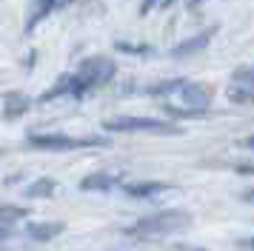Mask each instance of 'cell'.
Masks as SVG:
<instances>
[{
	"mask_svg": "<svg viewBox=\"0 0 254 251\" xmlns=\"http://www.w3.org/2000/svg\"><path fill=\"white\" fill-rule=\"evenodd\" d=\"M211 34H214V26L206 29V32L194 34V37H189V40H183V43H177L172 49V57H189V55H194V52H200V49H206L208 40H211Z\"/></svg>",
	"mask_w": 254,
	"mask_h": 251,
	"instance_id": "cell-8",
	"label": "cell"
},
{
	"mask_svg": "<svg viewBox=\"0 0 254 251\" xmlns=\"http://www.w3.org/2000/svg\"><path fill=\"white\" fill-rule=\"evenodd\" d=\"M63 223L58 220H49V223H29V237L37 240V243H46V240H55L58 234H63Z\"/></svg>",
	"mask_w": 254,
	"mask_h": 251,
	"instance_id": "cell-10",
	"label": "cell"
},
{
	"mask_svg": "<svg viewBox=\"0 0 254 251\" xmlns=\"http://www.w3.org/2000/svg\"><path fill=\"white\" fill-rule=\"evenodd\" d=\"M26 214H29V211H26V208H20V205H3V208H0V226H3V237H6V231H9V226H12V223L23 220Z\"/></svg>",
	"mask_w": 254,
	"mask_h": 251,
	"instance_id": "cell-13",
	"label": "cell"
},
{
	"mask_svg": "<svg viewBox=\"0 0 254 251\" xmlns=\"http://www.w3.org/2000/svg\"><path fill=\"white\" fill-rule=\"evenodd\" d=\"M243 200H246V203H254V188H252V191H246V194H243Z\"/></svg>",
	"mask_w": 254,
	"mask_h": 251,
	"instance_id": "cell-19",
	"label": "cell"
},
{
	"mask_svg": "<svg viewBox=\"0 0 254 251\" xmlns=\"http://www.w3.org/2000/svg\"><path fill=\"white\" fill-rule=\"evenodd\" d=\"M55 191V180H37V183H32L29 188H26V194L29 197H49V194Z\"/></svg>",
	"mask_w": 254,
	"mask_h": 251,
	"instance_id": "cell-14",
	"label": "cell"
},
{
	"mask_svg": "<svg viewBox=\"0 0 254 251\" xmlns=\"http://www.w3.org/2000/svg\"><path fill=\"white\" fill-rule=\"evenodd\" d=\"M177 97L183 103L186 117H197L208 109V100H211V91L200 83H183V89L177 91Z\"/></svg>",
	"mask_w": 254,
	"mask_h": 251,
	"instance_id": "cell-6",
	"label": "cell"
},
{
	"mask_svg": "<svg viewBox=\"0 0 254 251\" xmlns=\"http://www.w3.org/2000/svg\"><path fill=\"white\" fill-rule=\"evenodd\" d=\"M106 131H149V134H177L180 128L166 120H154V117H109L103 120Z\"/></svg>",
	"mask_w": 254,
	"mask_h": 251,
	"instance_id": "cell-3",
	"label": "cell"
},
{
	"mask_svg": "<svg viewBox=\"0 0 254 251\" xmlns=\"http://www.w3.org/2000/svg\"><path fill=\"white\" fill-rule=\"evenodd\" d=\"M240 146H246V148H254V137H246V140H240Z\"/></svg>",
	"mask_w": 254,
	"mask_h": 251,
	"instance_id": "cell-18",
	"label": "cell"
},
{
	"mask_svg": "<svg viewBox=\"0 0 254 251\" xmlns=\"http://www.w3.org/2000/svg\"><path fill=\"white\" fill-rule=\"evenodd\" d=\"M120 52H131V55H143L146 52V46H131V43H117Z\"/></svg>",
	"mask_w": 254,
	"mask_h": 251,
	"instance_id": "cell-16",
	"label": "cell"
},
{
	"mask_svg": "<svg viewBox=\"0 0 254 251\" xmlns=\"http://www.w3.org/2000/svg\"><path fill=\"white\" fill-rule=\"evenodd\" d=\"M174 0H143V6H140V14H149L151 9H166V6H172Z\"/></svg>",
	"mask_w": 254,
	"mask_h": 251,
	"instance_id": "cell-15",
	"label": "cell"
},
{
	"mask_svg": "<svg viewBox=\"0 0 254 251\" xmlns=\"http://www.w3.org/2000/svg\"><path fill=\"white\" fill-rule=\"evenodd\" d=\"M226 97L231 103H240V106H249L254 103V66L249 68H237L231 74L229 86H226Z\"/></svg>",
	"mask_w": 254,
	"mask_h": 251,
	"instance_id": "cell-5",
	"label": "cell"
},
{
	"mask_svg": "<svg viewBox=\"0 0 254 251\" xmlns=\"http://www.w3.org/2000/svg\"><path fill=\"white\" fill-rule=\"evenodd\" d=\"M243 174H254V166H240Z\"/></svg>",
	"mask_w": 254,
	"mask_h": 251,
	"instance_id": "cell-20",
	"label": "cell"
},
{
	"mask_svg": "<svg viewBox=\"0 0 254 251\" xmlns=\"http://www.w3.org/2000/svg\"><path fill=\"white\" fill-rule=\"evenodd\" d=\"M240 246H243V249H252V251H254V237H249V240H243Z\"/></svg>",
	"mask_w": 254,
	"mask_h": 251,
	"instance_id": "cell-17",
	"label": "cell"
},
{
	"mask_svg": "<svg viewBox=\"0 0 254 251\" xmlns=\"http://www.w3.org/2000/svg\"><path fill=\"white\" fill-rule=\"evenodd\" d=\"M166 188H169L166 183H128V186H126V194H128V197H134V200H140V197L160 194V191H166Z\"/></svg>",
	"mask_w": 254,
	"mask_h": 251,
	"instance_id": "cell-12",
	"label": "cell"
},
{
	"mask_svg": "<svg viewBox=\"0 0 254 251\" xmlns=\"http://www.w3.org/2000/svg\"><path fill=\"white\" fill-rule=\"evenodd\" d=\"M66 3H69V0H35V6L29 11V20H26V32H35L37 23L46 20L52 11L60 9V6H66Z\"/></svg>",
	"mask_w": 254,
	"mask_h": 251,
	"instance_id": "cell-7",
	"label": "cell"
},
{
	"mask_svg": "<svg viewBox=\"0 0 254 251\" xmlns=\"http://www.w3.org/2000/svg\"><path fill=\"white\" fill-rule=\"evenodd\" d=\"M200 3H203V0H191V6H200Z\"/></svg>",
	"mask_w": 254,
	"mask_h": 251,
	"instance_id": "cell-21",
	"label": "cell"
},
{
	"mask_svg": "<svg viewBox=\"0 0 254 251\" xmlns=\"http://www.w3.org/2000/svg\"><path fill=\"white\" fill-rule=\"evenodd\" d=\"M117 66L106 57H89L80 63V71L77 74H63V77L55 80V86L40 97V100H55L60 94H71V97H83L89 89H97L103 86L106 80L115 77Z\"/></svg>",
	"mask_w": 254,
	"mask_h": 251,
	"instance_id": "cell-1",
	"label": "cell"
},
{
	"mask_svg": "<svg viewBox=\"0 0 254 251\" xmlns=\"http://www.w3.org/2000/svg\"><path fill=\"white\" fill-rule=\"evenodd\" d=\"M29 97L26 94H20V91H6L3 94V117L6 120H12V117H20V114L29 109Z\"/></svg>",
	"mask_w": 254,
	"mask_h": 251,
	"instance_id": "cell-9",
	"label": "cell"
},
{
	"mask_svg": "<svg viewBox=\"0 0 254 251\" xmlns=\"http://www.w3.org/2000/svg\"><path fill=\"white\" fill-rule=\"evenodd\" d=\"M29 146L46 148V151H69V148H80V146H103V140L100 137L74 140V137H66V134H32L29 137Z\"/></svg>",
	"mask_w": 254,
	"mask_h": 251,
	"instance_id": "cell-4",
	"label": "cell"
},
{
	"mask_svg": "<svg viewBox=\"0 0 254 251\" xmlns=\"http://www.w3.org/2000/svg\"><path fill=\"white\" fill-rule=\"evenodd\" d=\"M191 223V214L183 211V208H166V211H157L151 217H143L140 223H134L131 228H126V234L131 237H143V240H157L166 237V234H174Z\"/></svg>",
	"mask_w": 254,
	"mask_h": 251,
	"instance_id": "cell-2",
	"label": "cell"
},
{
	"mask_svg": "<svg viewBox=\"0 0 254 251\" xmlns=\"http://www.w3.org/2000/svg\"><path fill=\"white\" fill-rule=\"evenodd\" d=\"M115 183L117 177H112V174H89L80 180V188L83 191H109Z\"/></svg>",
	"mask_w": 254,
	"mask_h": 251,
	"instance_id": "cell-11",
	"label": "cell"
}]
</instances>
